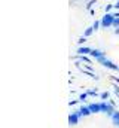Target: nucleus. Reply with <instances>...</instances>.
Segmentation results:
<instances>
[{
  "label": "nucleus",
  "mask_w": 119,
  "mask_h": 128,
  "mask_svg": "<svg viewBox=\"0 0 119 128\" xmlns=\"http://www.w3.org/2000/svg\"><path fill=\"white\" fill-rule=\"evenodd\" d=\"M76 51L101 68L119 74V10H107L80 33Z\"/></svg>",
  "instance_id": "f257e3e1"
},
{
  "label": "nucleus",
  "mask_w": 119,
  "mask_h": 128,
  "mask_svg": "<svg viewBox=\"0 0 119 128\" xmlns=\"http://www.w3.org/2000/svg\"><path fill=\"white\" fill-rule=\"evenodd\" d=\"M68 128H119V106L110 100H91L74 106Z\"/></svg>",
  "instance_id": "f03ea898"
}]
</instances>
